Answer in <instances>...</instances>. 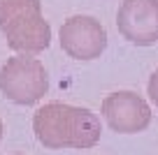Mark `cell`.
<instances>
[{
  "label": "cell",
  "mask_w": 158,
  "mask_h": 155,
  "mask_svg": "<svg viewBox=\"0 0 158 155\" xmlns=\"http://www.w3.org/2000/svg\"><path fill=\"white\" fill-rule=\"evenodd\" d=\"M60 44L72 58H98L107 46L105 28L91 16H74L60 28Z\"/></svg>",
  "instance_id": "5"
},
{
  "label": "cell",
  "mask_w": 158,
  "mask_h": 155,
  "mask_svg": "<svg viewBox=\"0 0 158 155\" xmlns=\"http://www.w3.org/2000/svg\"><path fill=\"white\" fill-rule=\"evenodd\" d=\"M2 90L21 104L40 100L47 90V74L35 60H12L2 70Z\"/></svg>",
  "instance_id": "6"
},
{
  "label": "cell",
  "mask_w": 158,
  "mask_h": 155,
  "mask_svg": "<svg viewBox=\"0 0 158 155\" xmlns=\"http://www.w3.org/2000/svg\"><path fill=\"white\" fill-rule=\"evenodd\" d=\"M147 93H149V100L156 104V109H158V70L149 77V86H147Z\"/></svg>",
  "instance_id": "7"
},
{
  "label": "cell",
  "mask_w": 158,
  "mask_h": 155,
  "mask_svg": "<svg viewBox=\"0 0 158 155\" xmlns=\"http://www.w3.org/2000/svg\"><path fill=\"white\" fill-rule=\"evenodd\" d=\"M118 33L137 46L158 42V0H123L116 14Z\"/></svg>",
  "instance_id": "3"
},
{
  "label": "cell",
  "mask_w": 158,
  "mask_h": 155,
  "mask_svg": "<svg viewBox=\"0 0 158 155\" xmlns=\"http://www.w3.org/2000/svg\"><path fill=\"white\" fill-rule=\"evenodd\" d=\"M35 132L40 141L51 148H63V146L89 148L100 137V123L86 109L49 104L40 109V113L35 116Z\"/></svg>",
  "instance_id": "1"
},
{
  "label": "cell",
  "mask_w": 158,
  "mask_h": 155,
  "mask_svg": "<svg viewBox=\"0 0 158 155\" xmlns=\"http://www.w3.org/2000/svg\"><path fill=\"white\" fill-rule=\"evenodd\" d=\"M102 113L107 118V125L114 132H121V134L142 132L151 123V109H149L147 100L130 90L109 95L102 102Z\"/></svg>",
  "instance_id": "4"
},
{
  "label": "cell",
  "mask_w": 158,
  "mask_h": 155,
  "mask_svg": "<svg viewBox=\"0 0 158 155\" xmlns=\"http://www.w3.org/2000/svg\"><path fill=\"white\" fill-rule=\"evenodd\" d=\"M7 21L5 28L12 37V44L19 49H44L49 44V28L40 19V7L35 0H5Z\"/></svg>",
  "instance_id": "2"
}]
</instances>
